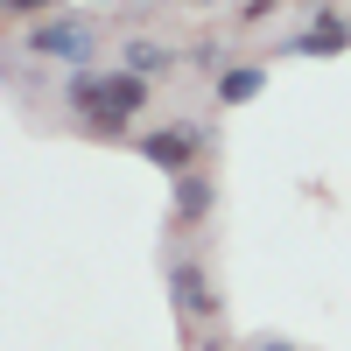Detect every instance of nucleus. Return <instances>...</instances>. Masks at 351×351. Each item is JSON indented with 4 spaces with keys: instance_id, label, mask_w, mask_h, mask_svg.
Returning <instances> with one entry per match:
<instances>
[{
    "instance_id": "1",
    "label": "nucleus",
    "mask_w": 351,
    "mask_h": 351,
    "mask_svg": "<svg viewBox=\"0 0 351 351\" xmlns=\"http://www.w3.org/2000/svg\"><path fill=\"white\" fill-rule=\"evenodd\" d=\"M162 281H169V302H176V324H183V330H218V324H225V288L211 281L204 253L176 246V253L162 260Z\"/></svg>"
},
{
    "instance_id": "2",
    "label": "nucleus",
    "mask_w": 351,
    "mask_h": 351,
    "mask_svg": "<svg viewBox=\"0 0 351 351\" xmlns=\"http://www.w3.org/2000/svg\"><path fill=\"white\" fill-rule=\"evenodd\" d=\"M99 43H106V28L92 14H43V21L21 28V49L28 56H43V64H71V71H92Z\"/></svg>"
},
{
    "instance_id": "3",
    "label": "nucleus",
    "mask_w": 351,
    "mask_h": 351,
    "mask_svg": "<svg viewBox=\"0 0 351 351\" xmlns=\"http://www.w3.org/2000/svg\"><path fill=\"white\" fill-rule=\"evenodd\" d=\"M134 155L155 162L169 183H176V176L204 169V155H211V127H204V120H162V127H148V134H134Z\"/></svg>"
},
{
    "instance_id": "4",
    "label": "nucleus",
    "mask_w": 351,
    "mask_h": 351,
    "mask_svg": "<svg viewBox=\"0 0 351 351\" xmlns=\"http://www.w3.org/2000/svg\"><path fill=\"white\" fill-rule=\"evenodd\" d=\"M351 49V21L337 8H316L309 28H295V36H281V56H344Z\"/></svg>"
},
{
    "instance_id": "5",
    "label": "nucleus",
    "mask_w": 351,
    "mask_h": 351,
    "mask_svg": "<svg viewBox=\"0 0 351 351\" xmlns=\"http://www.w3.org/2000/svg\"><path fill=\"white\" fill-rule=\"evenodd\" d=\"M169 218H176V232H197V225H211V218H218V183H211V169H190V176H176Z\"/></svg>"
},
{
    "instance_id": "6",
    "label": "nucleus",
    "mask_w": 351,
    "mask_h": 351,
    "mask_svg": "<svg viewBox=\"0 0 351 351\" xmlns=\"http://www.w3.org/2000/svg\"><path fill=\"white\" fill-rule=\"evenodd\" d=\"M267 64H260V56H246V64H225L218 77H211V92H218V106H253L260 92H267Z\"/></svg>"
},
{
    "instance_id": "7",
    "label": "nucleus",
    "mask_w": 351,
    "mask_h": 351,
    "mask_svg": "<svg viewBox=\"0 0 351 351\" xmlns=\"http://www.w3.org/2000/svg\"><path fill=\"white\" fill-rule=\"evenodd\" d=\"M183 56H176V43H162V36H127L120 43V71H134V77H169Z\"/></svg>"
},
{
    "instance_id": "8",
    "label": "nucleus",
    "mask_w": 351,
    "mask_h": 351,
    "mask_svg": "<svg viewBox=\"0 0 351 351\" xmlns=\"http://www.w3.org/2000/svg\"><path fill=\"white\" fill-rule=\"evenodd\" d=\"M64 112H71L77 127L92 120V112H106V71H99V64H92V71H71V77H64Z\"/></svg>"
},
{
    "instance_id": "9",
    "label": "nucleus",
    "mask_w": 351,
    "mask_h": 351,
    "mask_svg": "<svg viewBox=\"0 0 351 351\" xmlns=\"http://www.w3.org/2000/svg\"><path fill=\"white\" fill-rule=\"evenodd\" d=\"M267 14H281V0H246V8H239V28H267Z\"/></svg>"
},
{
    "instance_id": "10",
    "label": "nucleus",
    "mask_w": 351,
    "mask_h": 351,
    "mask_svg": "<svg viewBox=\"0 0 351 351\" xmlns=\"http://www.w3.org/2000/svg\"><path fill=\"white\" fill-rule=\"evenodd\" d=\"M0 8H8V14H21V21H43L56 0H0Z\"/></svg>"
},
{
    "instance_id": "11",
    "label": "nucleus",
    "mask_w": 351,
    "mask_h": 351,
    "mask_svg": "<svg viewBox=\"0 0 351 351\" xmlns=\"http://www.w3.org/2000/svg\"><path fill=\"white\" fill-rule=\"evenodd\" d=\"M246 351H302V344H288V337H253Z\"/></svg>"
},
{
    "instance_id": "12",
    "label": "nucleus",
    "mask_w": 351,
    "mask_h": 351,
    "mask_svg": "<svg viewBox=\"0 0 351 351\" xmlns=\"http://www.w3.org/2000/svg\"><path fill=\"white\" fill-rule=\"evenodd\" d=\"M190 8H218V0H190Z\"/></svg>"
}]
</instances>
